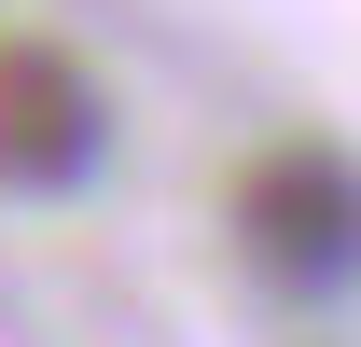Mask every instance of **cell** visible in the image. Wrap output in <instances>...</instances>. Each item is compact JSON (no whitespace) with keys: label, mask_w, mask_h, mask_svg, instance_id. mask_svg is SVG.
Returning <instances> with one entry per match:
<instances>
[{"label":"cell","mask_w":361,"mask_h":347,"mask_svg":"<svg viewBox=\"0 0 361 347\" xmlns=\"http://www.w3.org/2000/svg\"><path fill=\"white\" fill-rule=\"evenodd\" d=\"M236 250L278 292H348L361 278V153L348 139H264L236 167Z\"/></svg>","instance_id":"cell-1"},{"label":"cell","mask_w":361,"mask_h":347,"mask_svg":"<svg viewBox=\"0 0 361 347\" xmlns=\"http://www.w3.org/2000/svg\"><path fill=\"white\" fill-rule=\"evenodd\" d=\"M97 139H111V97L70 42L42 28H14L0 42V195H70L97 167Z\"/></svg>","instance_id":"cell-2"}]
</instances>
